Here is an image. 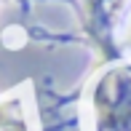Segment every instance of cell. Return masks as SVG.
Listing matches in <instances>:
<instances>
[{
	"mask_svg": "<svg viewBox=\"0 0 131 131\" xmlns=\"http://www.w3.org/2000/svg\"><path fill=\"white\" fill-rule=\"evenodd\" d=\"M94 115L99 131H131V67H115L99 78Z\"/></svg>",
	"mask_w": 131,
	"mask_h": 131,
	"instance_id": "cell-1",
	"label": "cell"
},
{
	"mask_svg": "<svg viewBox=\"0 0 131 131\" xmlns=\"http://www.w3.org/2000/svg\"><path fill=\"white\" fill-rule=\"evenodd\" d=\"M118 3H121V0H83L86 14H88V19H91L94 27L107 24V19H110L112 11L118 8Z\"/></svg>",
	"mask_w": 131,
	"mask_h": 131,
	"instance_id": "cell-2",
	"label": "cell"
},
{
	"mask_svg": "<svg viewBox=\"0 0 131 131\" xmlns=\"http://www.w3.org/2000/svg\"><path fill=\"white\" fill-rule=\"evenodd\" d=\"M8 123H14V121H11V112L5 110V107H0V128L8 126Z\"/></svg>",
	"mask_w": 131,
	"mask_h": 131,
	"instance_id": "cell-3",
	"label": "cell"
},
{
	"mask_svg": "<svg viewBox=\"0 0 131 131\" xmlns=\"http://www.w3.org/2000/svg\"><path fill=\"white\" fill-rule=\"evenodd\" d=\"M0 131H24V126L21 123H8V126H3Z\"/></svg>",
	"mask_w": 131,
	"mask_h": 131,
	"instance_id": "cell-4",
	"label": "cell"
},
{
	"mask_svg": "<svg viewBox=\"0 0 131 131\" xmlns=\"http://www.w3.org/2000/svg\"><path fill=\"white\" fill-rule=\"evenodd\" d=\"M128 40H131V32H128Z\"/></svg>",
	"mask_w": 131,
	"mask_h": 131,
	"instance_id": "cell-5",
	"label": "cell"
}]
</instances>
